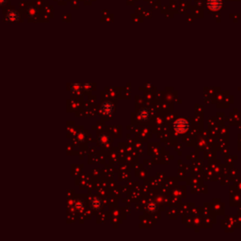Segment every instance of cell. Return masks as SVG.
I'll return each instance as SVG.
<instances>
[{
  "label": "cell",
  "instance_id": "obj_1",
  "mask_svg": "<svg viewBox=\"0 0 241 241\" xmlns=\"http://www.w3.org/2000/svg\"><path fill=\"white\" fill-rule=\"evenodd\" d=\"M173 127L174 129L179 132V133H184L188 129V123L184 119H179L177 120H175L173 124Z\"/></svg>",
  "mask_w": 241,
  "mask_h": 241
},
{
  "label": "cell",
  "instance_id": "obj_2",
  "mask_svg": "<svg viewBox=\"0 0 241 241\" xmlns=\"http://www.w3.org/2000/svg\"><path fill=\"white\" fill-rule=\"evenodd\" d=\"M207 6L212 11H219L222 6V2L221 0H208Z\"/></svg>",
  "mask_w": 241,
  "mask_h": 241
},
{
  "label": "cell",
  "instance_id": "obj_3",
  "mask_svg": "<svg viewBox=\"0 0 241 241\" xmlns=\"http://www.w3.org/2000/svg\"><path fill=\"white\" fill-rule=\"evenodd\" d=\"M149 115H150L149 110H147V109H142V110L139 112L138 117H139L141 120H146V119L149 117Z\"/></svg>",
  "mask_w": 241,
  "mask_h": 241
},
{
  "label": "cell",
  "instance_id": "obj_4",
  "mask_svg": "<svg viewBox=\"0 0 241 241\" xmlns=\"http://www.w3.org/2000/svg\"><path fill=\"white\" fill-rule=\"evenodd\" d=\"M8 18H9L10 20H11V21H13V20H17V19H18V14H17L15 11H11L8 14Z\"/></svg>",
  "mask_w": 241,
  "mask_h": 241
},
{
  "label": "cell",
  "instance_id": "obj_5",
  "mask_svg": "<svg viewBox=\"0 0 241 241\" xmlns=\"http://www.w3.org/2000/svg\"><path fill=\"white\" fill-rule=\"evenodd\" d=\"M147 208H148V210H149V211H151V212H154V211H156V210L157 206H156V204L155 203H150V204L147 205Z\"/></svg>",
  "mask_w": 241,
  "mask_h": 241
},
{
  "label": "cell",
  "instance_id": "obj_6",
  "mask_svg": "<svg viewBox=\"0 0 241 241\" xmlns=\"http://www.w3.org/2000/svg\"><path fill=\"white\" fill-rule=\"evenodd\" d=\"M105 108H107V113H110L112 110H113V106H112V104H107L106 106H105Z\"/></svg>",
  "mask_w": 241,
  "mask_h": 241
},
{
  "label": "cell",
  "instance_id": "obj_7",
  "mask_svg": "<svg viewBox=\"0 0 241 241\" xmlns=\"http://www.w3.org/2000/svg\"><path fill=\"white\" fill-rule=\"evenodd\" d=\"M7 0H0V5H4Z\"/></svg>",
  "mask_w": 241,
  "mask_h": 241
}]
</instances>
